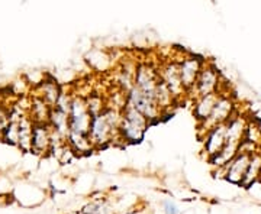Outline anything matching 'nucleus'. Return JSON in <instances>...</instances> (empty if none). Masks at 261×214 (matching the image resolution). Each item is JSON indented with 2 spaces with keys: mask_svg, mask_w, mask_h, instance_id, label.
<instances>
[{
  "mask_svg": "<svg viewBox=\"0 0 261 214\" xmlns=\"http://www.w3.org/2000/svg\"><path fill=\"white\" fill-rule=\"evenodd\" d=\"M2 121H3V113L0 110V128H2Z\"/></svg>",
  "mask_w": 261,
  "mask_h": 214,
  "instance_id": "7",
  "label": "nucleus"
},
{
  "mask_svg": "<svg viewBox=\"0 0 261 214\" xmlns=\"http://www.w3.org/2000/svg\"><path fill=\"white\" fill-rule=\"evenodd\" d=\"M130 102H132V107L135 110H138L141 114H145V116H152L154 114V109L155 107H154V103H152V97L142 93L138 88L132 90Z\"/></svg>",
  "mask_w": 261,
  "mask_h": 214,
  "instance_id": "3",
  "label": "nucleus"
},
{
  "mask_svg": "<svg viewBox=\"0 0 261 214\" xmlns=\"http://www.w3.org/2000/svg\"><path fill=\"white\" fill-rule=\"evenodd\" d=\"M197 70H199V66L196 63L195 59H187L186 63L181 67V71H180V80H181V84H186V85H190V84L195 81L196 74H197Z\"/></svg>",
  "mask_w": 261,
  "mask_h": 214,
  "instance_id": "4",
  "label": "nucleus"
},
{
  "mask_svg": "<svg viewBox=\"0 0 261 214\" xmlns=\"http://www.w3.org/2000/svg\"><path fill=\"white\" fill-rule=\"evenodd\" d=\"M70 126H71V135L73 140H83V135L87 132L90 126V119L89 114L84 110V106L82 102L73 103L71 106V119H70Z\"/></svg>",
  "mask_w": 261,
  "mask_h": 214,
  "instance_id": "1",
  "label": "nucleus"
},
{
  "mask_svg": "<svg viewBox=\"0 0 261 214\" xmlns=\"http://www.w3.org/2000/svg\"><path fill=\"white\" fill-rule=\"evenodd\" d=\"M123 136L129 140H140L144 133V116L134 107H129L122 125Z\"/></svg>",
  "mask_w": 261,
  "mask_h": 214,
  "instance_id": "2",
  "label": "nucleus"
},
{
  "mask_svg": "<svg viewBox=\"0 0 261 214\" xmlns=\"http://www.w3.org/2000/svg\"><path fill=\"white\" fill-rule=\"evenodd\" d=\"M174 210H176V208H174V205L167 204V214H177Z\"/></svg>",
  "mask_w": 261,
  "mask_h": 214,
  "instance_id": "6",
  "label": "nucleus"
},
{
  "mask_svg": "<svg viewBox=\"0 0 261 214\" xmlns=\"http://www.w3.org/2000/svg\"><path fill=\"white\" fill-rule=\"evenodd\" d=\"M31 140H32V145L37 149H44L48 143L47 131L42 126H37L32 131V138H31Z\"/></svg>",
  "mask_w": 261,
  "mask_h": 214,
  "instance_id": "5",
  "label": "nucleus"
}]
</instances>
